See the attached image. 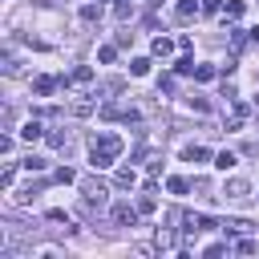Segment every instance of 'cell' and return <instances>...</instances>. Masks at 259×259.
Returning <instances> with one entry per match:
<instances>
[{
  "label": "cell",
  "instance_id": "cell-1",
  "mask_svg": "<svg viewBox=\"0 0 259 259\" xmlns=\"http://www.w3.org/2000/svg\"><path fill=\"white\" fill-rule=\"evenodd\" d=\"M121 150H125L121 134H113V130H97V134L89 138V162H93V170L113 166V162L121 158Z\"/></svg>",
  "mask_w": 259,
  "mask_h": 259
},
{
  "label": "cell",
  "instance_id": "cell-30",
  "mask_svg": "<svg viewBox=\"0 0 259 259\" xmlns=\"http://www.w3.org/2000/svg\"><path fill=\"white\" fill-rule=\"evenodd\" d=\"M251 40H255V45H259V28H251Z\"/></svg>",
  "mask_w": 259,
  "mask_h": 259
},
{
  "label": "cell",
  "instance_id": "cell-18",
  "mask_svg": "<svg viewBox=\"0 0 259 259\" xmlns=\"http://www.w3.org/2000/svg\"><path fill=\"white\" fill-rule=\"evenodd\" d=\"M49 146H57V150L69 146V134H65V130H53V134H49Z\"/></svg>",
  "mask_w": 259,
  "mask_h": 259
},
{
  "label": "cell",
  "instance_id": "cell-13",
  "mask_svg": "<svg viewBox=\"0 0 259 259\" xmlns=\"http://www.w3.org/2000/svg\"><path fill=\"white\" fill-rule=\"evenodd\" d=\"M174 243H178V235H174V231H158V251H170Z\"/></svg>",
  "mask_w": 259,
  "mask_h": 259
},
{
  "label": "cell",
  "instance_id": "cell-28",
  "mask_svg": "<svg viewBox=\"0 0 259 259\" xmlns=\"http://www.w3.org/2000/svg\"><path fill=\"white\" fill-rule=\"evenodd\" d=\"M235 251H243V255H251V251H255V243H251V239H239V243H235Z\"/></svg>",
  "mask_w": 259,
  "mask_h": 259
},
{
  "label": "cell",
  "instance_id": "cell-17",
  "mask_svg": "<svg viewBox=\"0 0 259 259\" xmlns=\"http://www.w3.org/2000/svg\"><path fill=\"white\" fill-rule=\"evenodd\" d=\"M130 73H134V77H146V73H150V61H146V57H138V61L130 65Z\"/></svg>",
  "mask_w": 259,
  "mask_h": 259
},
{
  "label": "cell",
  "instance_id": "cell-29",
  "mask_svg": "<svg viewBox=\"0 0 259 259\" xmlns=\"http://www.w3.org/2000/svg\"><path fill=\"white\" fill-rule=\"evenodd\" d=\"M223 8V0H202V12H219Z\"/></svg>",
  "mask_w": 259,
  "mask_h": 259
},
{
  "label": "cell",
  "instance_id": "cell-16",
  "mask_svg": "<svg viewBox=\"0 0 259 259\" xmlns=\"http://www.w3.org/2000/svg\"><path fill=\"white\" fill-rule=\"evenodd\" d=\"M166 186H170V194H178V198H182V194L190 190V182H186V178H170Z\"/></svg>",
  "mask_w": 259,
  "mask_h": 259
},
{
  "label": "cell",
  "instance_id": "cell-25",
  "mask_svg": "<svg viewBox=\"0 0 259 259\" xmlns=\"http://www.w3.org/2000/svg\"><path fill=\"white\" fill-rule=\"evenodd\" d=\"M190 109H194V113H206L210 101H206V97H190Z\"/></svg>",
  "mask_w": 259,
  "mask_h": 259
},
{
  "label": "cell",
  "instance_id": "cell-22",
  "mask_svg": "<svg viewBox=\"0 0 259 259\" xmlns=\"http://www.w3.org/2000/svg\"><path fill=\"white\" fill-rule=\"evenodd\" d=\"M239 16H243V0H231L227 4V20H239Z\"/></svg>",
  "mask_w": 259,
  "mask_h": 259
},
{
  "label": "cell",
  "instance_id": "cell-20",
  "mask_svg": "<svg viewBox=\"0 0 259 259\" xmlns=\"http://www.w3.org/2000/svg\"><path fill=\"white\" fill-rule=\"evenodd\" d=\"M53 178H57V182H61V186H69V182H77V174H73V170H69V166H61V170H57V174H53Z\"/></svg>",
  "mask_w": 259,
  "mask_h": 259
},
{
  "label": "cell",
  "instance_id": "cell-27",
  "mask_svg": "<svg viewBox=\"0 0 259 259\" xmlns=\"http://www.w3.org/2000/svg\"><path fill=\"white\" fill-rule=\"evenodd\" d=\"M12 178H16V170H12V166H4V174H0V186H12Z\"/></svg>",
  "mask_w": 259,
  "mask_h": 259
},
{
  "label": "cell",
  "instance_id": "cell-9",
  "mask_svg": "<svg viewBox=\"0 0 259 259\" xmlns=\"http://www.w3.org/2000/svg\"><path fill=\"white\" fill-rule=\"evenodd\" d=\"M182 158H186V162H206V146H186Z\"/></svg>",
  "mask_w": 259,
  "mask_h": 259
},
{
  "label": "cell",
  "instance_id": "cell-26",
  "mask_svg": "<svg viewBox=\"0 0 259 259\" xmlns=\"http://www.w3.org/2000/svg\"><path fill=\"white\" fill-rule=\"evenodd\" d=\"M73 113H77V117H89V113H93V101H77Z\"/></svg>",
  "mask_w": 259,
  "mask_h": 259
},
{
  "label": "cell",
  "instance_id": "cell-12",
  "mask_svg": "<svg viewBox=\"0 0 259 259\" xmlns=\"http://www.w3.org/2000/svg\"><path fill=\"white\" fill-rule=\"evenodd\" d=\"M113 182H117V186H134V182H138V174H134V170H130V166H121V170H117V178H113Z\"/></svg>",
  "mask_w": 259,
  "mask_h": 259
},
{
  "label": "cell",
  "instance_id": "cell-19",
  "mask_svg": "<svg viewBox=\"0 0 259 259\" xmlns=\"http://www.w3.org/2000/svg\"><path fill=\"white\" fill-rule=\"evenodd\" d=\"M20 166H24V170H28V174H32V170H45V166H49V162H45V158H36V154H32V158H24V162H20Z\"/></svg>",
  "mask_w": 259,
  "mask_h": 259
},
{
  "label": "cell",
  "instance_id": "cell-21",
  "mask_svg": "<svg viewBox=\"0 0 259 259\" xmlns=\"http://www.w3.org/2000/svg\"><path fill=\"white\" fill-rule=\"evenodd\" d=\"M223 227H227V231H251V227H255V223H247V219H227V223H223Z\"/></svg>",
  "mask_w": 259,
  "mask_h": 259
},
{
  "label": "cell",
  "instance_id": "cell-7",
  "mask_svg": "<svg viewBox=\"0 0 259 259\" xmlns=\"http://www.w3.org/2000/svg\"><path fill=\"white\" fill-rule=\"evenodd\" d=\"M40 134H45V130H40V121H36V117H32V121H24V125H20V138H24V142H36V138H40Z\"/></svg>",
  "mask_w": 259,
  "mask_h": 259
},
{
  "label": "cell",
  "instance_id": "cell-23",
  "mask_svg": "<svg viewBox=\"0 0 259 259\" xmlns=\"http://www.w3.org/2000/svg\"><path fill=\"white\" fill-rule=\"evenodd\" d=\"M210 77H214V65H198L194 69V81H210Z\"/></svg>",
  "mask_w": 259,
  "mask_h": 259
},
{
  "label": "cell",
  "instance_id": "cell-24",
  "mask_svg": "<svg viewBox=\"0 0 259 259\" xmlns=\"http://www.w3.org/2000/svg\"><path fill=\"white\" fill-rule=\"evenodd\" d=\"M174 69H178V73H194V69H198V65H194V57H182V61H178V65H174Z\"/></svg>",
  "mask_w": 259,
  "mask_h": 259
},
{
  "label": "cell",
  "instance_id": "cell-10",
  "mask_svg": "<svg viewBox=\"0 0 259 259\" xmlns=\"http://www.w3.org/2000/svg\"><path fill=\"white\" fill-rule=\"evenodd\" d=\"M154 206H158V202H154V186H146V194L138 198V210H142V214H150Z\"/></svg>",
  "mask_w": 259,
  "mask_h": 259
},
{
  "label": "cell",
  "instance_id": "cell-2",
  "mask_svg": "<svg viewBox=\"0 0 259 259\" xmlns=\"http://www.w3.org/2000/svg\"><path fill=\"white\" fill-rule=\"evenodd\" d=\"M81 194H85V210H101V206H105L109 186H105L101 178H85V182H81Z\"/></svg>",
  "mask_w": 259,
  "mask_h": 259
},
{
  "label": "cell",
  "instance_id": "cell-15",
  "mask_svg": "<svg viewBox=\"0 0 259 259\" xmlns=\"http://www.w3.org/2000/svg\"><path fill=\"white\" fill-rule=\"evenodd\" d=\"M113 57H117V45H101V49H97V61H101V65H109Z\"/></svg>",
  "mask_w": 259,
  "mask_h": 259
},
{
  "label": "cell",
  "instance_id": "cell-8",
  "mask_svg": "<svg viewBox=\"0 0 259 259\" xmlns=\"http://www.w3.org/2000/svg\"><path fill=\"white\" fill-rule=\"evenodd\" d=\"M32 89H36L40 97H49V93L57 89V77H36V81H32Z\"/></svg>",
  "mask_w": 259,
  "mask_h": 259
},
{
  "label": "cell",
  "instance_id": "cell-3",
  "mask_svg": "<svg viewBox=\"0 0 259 259\" xmlns=\"http://www.w3.org/2000/svg\"><path fill=\"white\" fill-rule=\"evenodd\" d=\"M223 198L227 202H247L251 198V182L247 178H227L223 182Z\"/></svg>",
  "mask_w": 259,
  "mask_h": 259
},
{
  "label": "cell",
  "instance_id": "cell-11",
  "mask_svg": "<svg viewBox=\"0 0 259 259\" xmlns=\"http://www.w3.org/2000/svg\"><path fill=\"white\" fill-rule=\"evenodd\" d=\"M235 162H239V158H235L231 150H223V154H214V166H219V170H231Z\"/></svg>",
  "mask_w": 259,
  "mask_h": 259
},
{
  "label": "cell",
  "instance_id": "cell-14",
  "mask_svg": "<svg viewBox=\"0 0 259 259\" xmlns=\"http://www.w3.org/2000/svg\"><path fill=\"white\" fill-rule=\"evenodd\" d=\"M170 49H174V45H170L166 36H154V57H170Z\"/></svg>",
  "mask_w": 259,
  "mask_h": 259
},
{
  "label": "cell",
  "instance_id": "cell-5",
  "mask_svg": "<svg viewBox=\"0 0 259 259\" xmlns=\"http://www.w3.org/2000/svg\"><path fill=\"white\" fill-rule=\"evenodd\" d=\"M194 12H202V4H194V0H178V8H174V16H178V20H190Z\"/></svg>",
  "mask_w": 259,
  "mask_h": 259
},
{
  "label": "cell",
  "instance_id": "cell-6",
  "mask_svg": "<svg viewBox=\"0 0 259 259\" xmlns=\"http://www.w3.org/2000/svg\"><path fill=\"white\" fill-rule=\"evenodd\" d=\"M243 121H247V105H235L227 117V130H243Z\"/></svg>",
  "mask_w": 259,
  "mask_h": 259
},
{
  "label": "cell",
  "instance_id": "cell-4",
  "mask_svg": "<svg viewBox=\"0 0 259 259\" xmlns=\"http://www.w3.org/2000/svg\"><path fill=\"white\" fill-rule=\"evenodd\" d=\"M109 214H113V223H117V227H134L142 210H138V206H130V202H113V210H109Z\"/></svg>",
  "mask_w": 259,
  "mask_h": 259
},
{
  "label": "cell",
  "instance_id": "cell-31",
  "mask_svg": "<svg viewBox=\"0 0 259 259\" xmlns=\"http://www.w3.org/2000/svg\"><path fill=\"white\" fill-rule=\"evenodd\" d=\"M121 4H130V0H121Z\"/></svg>",
  "mask_w": 259,
  "mask_h": 259
}]
</instances>
